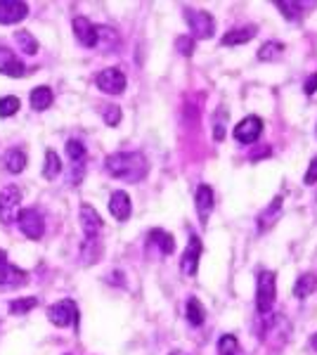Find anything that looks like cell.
I'll use <instances>...</instances> for the list:
<instances>
[{"label":"cell","mask_w":317,"mask_h":355,"mask_svg":"<svg viewBox=\"0 0 317 355\" xmlns=\"http://www.w3.org/2000/svg\"><path fill=\"white\" fill-rule=\"evenodd\" d=\"M105 168L109 175L126 182H140L149 173V164L140 152H117L105 159Z\"/></svg>","instance_id":"6da1fadb"},{"label":"cell","mask_w":317,"mask_h":355,"mask_svg":"<svg viewBox=\"0 0 317 355\" xmlns=\"http://www.w3.org/2000/svg\"><path fill=\"white\" fill-rule=\"evenodd\" d=\"M275 299H277V275L263 270L258 275V282H256V308L261 315H268L273 311Z\"/></svg>","instance_id":"7a4b0ae2"},{"label":"cell","mask_w":317,"mask_h":355,"mask_svg":"<svg viewBox=\"0 0 317 355\" xmlns=\"http://www.w3.org/2000/svg\"><path fill=\"white\" fill-rule=\"evenodd\" d=\"M185 21L192 31V38L194 41H206L216 33V19H213L211 12L206 10H185Z\"/></svg>","instance_id":"3957f363"},{"label":"cell","mask_w":317,"mask_h":355,"mask_svg":"<svg viewBox=\"0 0 317 355\" xmlns=\"http://www.w3.org/2000/svg\"><path fill=\"white\" fill-rule=\"evenodd\" d=\"M80 227H83V251H88L90 246L97 244V237H100V230H102V218L100 214L93 209V206L83 204L80 206Z\"/></svg>","instance_id":"277c9868"},{"label":"cell","mask_w":317,"mask_h":355,"mask_svg":"<svg viewBox=\"0 0 317 355\" xmlns=\"http://www.w3.org/2000/svg\"><path fill=\"white\" fill-rule=\"evenodd\" d=\"M19 204H22V190L17 185H8L0 190V220H3L5 225L17 220Z\"/></svg>","instance_id":"5b68a950"},{"label":"cell","mask_w":317,"mask_h":355,"mask_svg":"<svg viewBox=\"0 0 317 355\" xmlns=\"http://www.w3.org/2000/svg\"><path fill=\"white\" fill-rule=\"evenodd\" d=\"M17 223H19V230L26 239H40L45 232V220L43 214L38 209H22L17 214Z\"/></svg>","instance_id":"8992f818"},{"label":"cell","mask_w":317,"mask_h":355,"mask_svg":"<svg viewBox=\"0 0 317 355\" xmlns=\"http://www.w3.org/2000/svg\"><path fill=\"white\" fill-rule=\"evenodd\" d=\"M48 320L55 327H69L78 322V308L71 299H62L48 308Z\"/></svg>","instance_id":"52a82bcc"},{"label":"cell","mask_w":317,"mask_h":355,"mask_svg":"<svg viewBox=\"0 0 317 355\" xmlns=\"http://www.w3.org/2000/svg\"><path fill=\"white\" fill-rule=\"evenodd\" d=\"M95 83H97V88L102 90V93H107V95H121L126 90V73L121 71V69L117 67H109V69H102L100 73H97V78H95Z\"/></svg>","instance_id":"ba28073f"},{"label":"cell","mask_w":317,"mask_h":355,"mask_svg":"<svg viewBox=\"0 0 317 355\" xmlns=\"http://www.w3.org/2000/svg\"><path fill=\"white\" fill-rule=\"evenodd\" d=\"M261 133H263L261 116H246L232 128V135H234V140H237L239 145H253V142L261 137Z\"/></svg>","instance_id":"9c48e42d"},{"label":"cell","mask_w":317,"mask_h":355,"mask_svg":"<svg viewBox=\"0 0 317 355\" xmlns=\"http://www.w3.org/2000/svg\"><path fill=\"white\" fill-rule=\"evenodd\" d=\"M201 239L197 234H189V242L182 251V259H180V270L185 277H197V270H199V256H201Z\"/></svg>","instance_id":"30bf717a"},{"label":"cell","mask_w":317,"mask_h":355,"mask_svg":"<svg viewBox=\"0 0 317 355\" xmlns=\"http://www.w3.org/2000/svg\"><path fill=\"white\" fill-rule=\"evenodd\" d=\"M0 73L10 78H24L28 73V67L10 48H0Z\"/></svg>","instance_id":"8fae6325"},{"label":"cell","mask_w":317,"mask_h":355,"mask_svg":"<svg viewBox=\"0 0 317 355\" xmlns=\"http://www.w3.org/2000/svg\"><path fill=\"white\" fill-rule=\"evenodd\" d=\"M194 206H197L201 227H206V225H209L213 206H216V194H213V190L209 185H199L197 187V192H194Z\"/></svg>","instance_id":"7c38bea8"},{"label":"cell","mask_w":317,"mask_h":355,"mask_svg":"<svg viewBox=\"0 0 317 355\" xmlns=\"http://www.w3.org/2000/svg\"><path fill=\"white\" fill-rule=\"evenodd\" d=\"M28 15V5L22 0H0V24H19Z\"/></svg>","instance_id":"4fadbf2b"},{"label":"cell","mask_w":317,"mask_h":355,"mask_svg":"<svg viewBox=\"0 0 317 355\" xmlns=\"http://www.w3.org/2000/svg\"><path fill=\"white\" fill-rule=\"evenodd\" d=\"M71 26H74V36H76V41L83 45V48H95L97 45V26L88 19V17H76Z\"/></svg>","instance_id":"5bb4252c"},{"label":"cell","mask_w":317,"mask_h":355,"mask_svg":"<svg viewBox=\"0 0 317 355\" xmlns=\"http://www.w3.org/2000/svg\"><path fill=\"white\" fill-rule=\"evenodd\" d=\"M109 211H112V216L117 220H121V223L128 220L130 218V211H132L128 192H123V190L112 192V197H109Z\"/></svg>","instance_id":"9a60e30c"},{"label":"cell","mask_w":317,"mask_h":355,"mask_svg":"<svg viewBox=\"0 0 317 355\" xmlns=\"http://www.w3.org/2000/svg\"><path fill=\"white\" fill-rule=\"evenodd\" d=\"M28 275L26 270H22V268L17 266H3L0 268V289H17V287H24L28 282Z\"/></svg>","instance_id":"2e32d148"},{"label":"cell","mask_w":317,"mask_h":355,"mask_svg":"<svg viewBox=\"0 0 317 355\" xmlns=\"http://www.w3.org/2000/svg\"><path fill=\"white\" fill-rule=\"evenodd\" d=\"M258 28L256 26H241V28H232L223 36V45H244L249 43L251 38H256Z\"/></svg>","instance_id":"e0dca14e"},{"label":"cell","mask_w":317,"mask_h":355,"mask_svg":"<svg viewBox=\"0 0 317 355\" xmlns=\"http://www.w3.org/2000/svg\"><path fill=\"white\" fill-rule=\"evenodd\" d=\"M28 100H31V107H33L36 112H45L50 105H53L55 95H53V90H50L48 85H38V88H33V90H31Z\"/></svg>","instance_id":"ac0fdd59"},{"label":"cell","mask_w":317,"mask_h":355,"mask_svg":"<svg viewBox=\"0 0 317 355\" xmlns=\"http://www.w3.org/2000/svg\"><path fill=\"white\" fill-rule=\"evenodd\" d=\"M315 289H317V275L303 272L301 277L296 279V284H293V296H296L298 301H303V299H308Z\"/></svg>","instance_id":"d6986e66"},{"label":"cell","mask_w":317,"mask_h":355,"mask_svg":"<svg viewBox=\"0 0 317 355\" xmlns=\"http://www.w3.org/2000/svg\"><path fill=\"white\" fill-rule=\"evenodd\" d=\"M3 164H5V168H8V173H22V171L26 168V154L22 152V150H8L5 152V159H3Z\"/></svg>","instance_id":"ffe728a7"},{"label":"cell","mask_w":317,"mask_h":355,"mask_svg":"<svg viewBox=\"0 0 317 355\" xmlns=\"http://www.w3.org/2000/svg\"><path fill=\"white\" fill-rule=\"evenodd\" d=\"M187 322L192 324V327H201L204 324V320H206V311H204V303H201L197 296H192V299L187 301Z\"/></svg>","instance_id":"44dd1931"},{"label":"cell","mask_w":317,"mask_h":355,"mask_svg":"<svg viewBox=\"0 0 317 355\" xmlns=\"http://www.w3.org/2000/svg\"><path fill=\"white\" fill-rule=\"evenodd\" d=\"M62 173V159L60 154L48 150L45 152V166H43V178L45 180H57V175Z\"/></svg>","instance_id":"7402d4cb"},{"label":"cell","mask_w":317,"mask_h":355,"mask_svg":"<svg viewBox=\"0 0 317 355\" xmlns=\"http://www.w3.org/2000/svg\"><path fill=\"white\" fill-rule=\"evenodd\" d=\"M280 209H282V197H275V199H273V204H270L268 209H265L263 214L258 216V230H261V232L268 230V227L275 223V218H277Z\"/></svg>","instance_id":"603a6c76"},{"label":"cell","mask_w":317,"mask_h":355,"mask_svg":"<svg viewBox=\"0 0 317 355\" xmlns=\"http://www.w3.org/2000/svg\"><path fill=\"white\" fill-rule=\"evenodd\" d=\"M149 239H152V244L159 246V251L164 256H169L175 251V242H173V234H169L166 230H152L149 232Z\"/></svg>","instance_id":"cb8c5ba5"},{"label":"cell","mask_w":317,"mask_h":355,"mask_svg":"<svg viewBox=\"0 0 317 355\" xmlns=\"http://www.w3.org/2000/svg\"><path fill=\"white\" fill-rule=\"evenodd\" d=\"M15 41H17V45H19V50L24 55H36L38 50H40V45H38L36 38H33L31 31H17L15 33Z\"/></svg>","instance_id":"d4e9b609"},{"label":"cell","mask_w":317,"mask_h":355,"mask_svg":"<svg viewBox=\"0 0 317 355\" xmlns=\"http://www.w3.org/2000/svg\"><path fill=\"white\" fill-rule=\"evenodd\" d=\"M275 8L280 10L284 19H289V21H301V17H303L301 10L305 8V5H301V3H284V0H277V3H275Z\"/></svg>","instance_id":"484cf974"},{"label":"cell","mask_w":317,"mask_h":355,"mask_svg":"<svg viewBox=\"0 0 317 355\" xmlns=\"http://www.w3.org/2000/svg\"><path fill=\"white\" fill-rule=\"evenodd\" d=\"M282 53H284V45L280 41H268L261 45V50H258V60L263 62H273V60H280Z\"/></svg>","instance_id":"4316f807"},{"label":"cell","mask_w":317,"mask_h":355,"mask_svg":"<svg viewBox=\"0 0 317 355\" xmlns=\"http://www.w3.org/2000/svg\"><path fill=\"white\" fill-rule=\"evenodd\" d=\"M38 306L36 296H26V299H15L10 301V315H26Z\"/></svg>","instance_id":"83f0119b"},{"label":"cell","mask_w":317,"mask_h":355,"mask_svg":"<svg viewBox=\"0 0 317 355\" xmlns=\"http://www.w3.org/2000/svg\"><path fill=\"white\" fill-rule=\"evenodd\" d=\"M19 107H22L19 97H15V95H5V97H0V119H10V116H15V114L19 112Z\"/></svg>","instance_id":"f1b7e54d"},{"label":"cell","mask_w":317,"mask_h":355,"mask_svg":"<svg viewBox=\"0 0 317 355\" xmlns=\"http://www.w3.org/2000/svg\"><path fill=\"white\" fill-rule=\"evenodd\" d=\"M67 154L74 164H83L85 162V145L80 140H69L67 142Z\"/></svg>","instance_id":"f546056e"},{"label":"cell","mask_w":317,"mask_h":355,"mask_svg":"<svg viewBox=\"0 0 317 355\" xmlns=\"http://www.w3.org/2000/svg\"><path fill=\"white\" fill-rule=\"evenodd\" d=\"M237 348H239V343L232 334H223L221 341H218V353L221 355H234L237 353Z\"/></svg>","instance_id":"4dcf8cb0"},{"label":"cell","mask_w":317,"mask_h":355,"mask_svg":"<svg viewBox=\"0 0 317 355\" xmlns=\"http://www.w3.org/2000/svg\"><path fill=\"white\" fill-rule=\"evenodd\" d=\"M102 116H105V123L114 128V125H119V121H121V107L105 105V107H102Z\"/></svg>","instance_id":"1f68e13d"},{"label":"cell","mask_w":317,"mask_h":355,"mask_svg":"<svg viewBox=\"0 0 317 355\" xmlns=\"http://www.w3.org/2000/svg\"><path fill=\"white\" fill-rule=\"evenodd\" d=\"M175 48H178V53H180V55L192 57V53H194V38L192 36H178Z\"/></svg>","instance_id":"d6a6232c"},{"label":"cell","mask_w":317,"mask_h":355,"mask_svg":"<svg viewBox=\"0 0 317 355\" xmlns=\"http://www.w3.org/2000/svg\"><path fill=\"white\" fill-rule=\"evenodd\" d=\"M225 119H228V114L221 112V116H218V121H213V137H216L218 142L225 137Z\"/></svg>","instance_id":"836d02e7"},{"label":"cell","mask_w":317,"mask_h":355,"mask_svg":"<svg viewBox=\"0 0 317 355\" xmlns=\"http://www.w3.org/2000/svg\"><path fill=\"white\" fill-rule=\"evenodd\" d=\"M303 182H305V185H315V182H317V157L313 159V162H310L308 171H305Z\"/></svg>","instance_id":"e575fe53"},{"label":"cell","mask_w":317,"mask_h":355,"mask_svg":"<svg viewBox=\"0 0 317 355\" xmlns=\"http://www.w3.org/2000/svg\"><path fill=\"white\" fill-rule=\"evenodd\" d=\"M303 93H305V95H315V93H317V73H313V76H310L308 81H305Z\"/></svg>","instance_id":"d590c367"},{"label":"cell","mask_w":317,"mask_h":355,"mask_svg":"<svg viewBox=\"0 0 317 355\" xmlns=\"http://www.w3.org/2000/svg\"><path fill=\"white\" fill-rule=\"evenodd\" d=\"M3 266H8V251L0 249V268H3Z\"/></svg>","instance_id":"8d00e7d4"},{"label":"cell","mask_w":317,"mask_h":355,"mask_svg":"<svg viewBox=\"0 0 317 355\" xmlns=\"http://www.w3.org/2000/svg\"><path fill=\"white\" fill-rule=\"evenodd\" d=\"M310 348H313V351H317V334H313V339H310Z\"/></svg>","instance_id":"74e56055"},{"label":"cell","mask_w":317,"mask_h":355,"mask_svg":"<svg viewBox=\"0 0 317 355\" xmlns=\"http://www.w3.org/2000/svg\"><path fill=\"white\" fill-rule=\"evenodd\" d=\"M169 355H187V353L185 351H171Z\"/></svg>","instance_id":"f35d334b"}]
</instances>
